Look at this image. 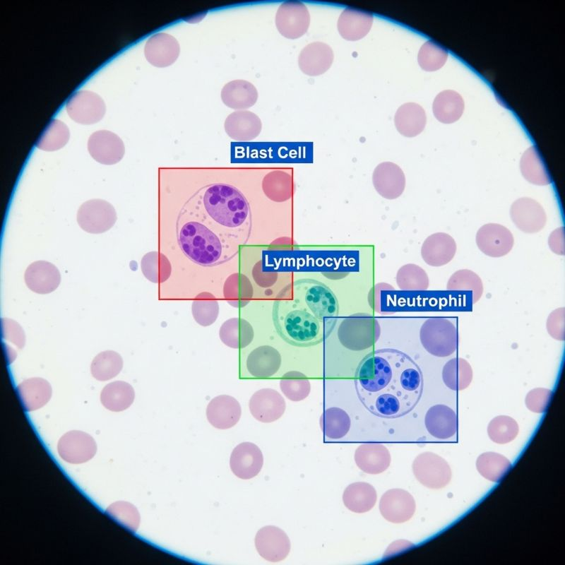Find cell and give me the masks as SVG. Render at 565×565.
Here are the masks:
<instances>
[{
    "instance_id": "obj_1",
    "label": "cell",
    "mask_w": 565,
    "mask_h": 565,
    "mask_svg": "<svg viewBox=\"0 0 565 565\" xmlns=\"http://www.w3.org/2000/svg\"><path fill=\"white\" fill-rule=\"evenodd\" d=\"M249 203L225 182L202 186L186 201L177 220L178 244L185 256L202 266L231 259L249 239Z\"/></svg>"
},
{
    "instance_id": "obj_2",
    "label": "cell",
    "mask_w": 565,
    "mask_h": 565,
    "mask_svg": "<svg viewBox=\"0 0 565 565\" xmlns=\"http://www.w3.org/2000/svg\"><path fill=\"white\" fill-rule=\"evenodd\" d=\"M354 383L359 400L368 411L391 419L403 416L416 406L422 393L423 376L407 354L382 348L362 358Z\"/></svg>"
},
{
    "instance_id": "obj_3",
    "label": "cell",
    "mask_w": 565,
    "mask_h": 565,
    "mask_svg": "<svg viewBox=\"0 0 565 565\" xmlns=\"http://www.w3.org/2000/svg\"><path fill=\"white\" fill-rule=\"evenodd\" d=\"M338 314V301L331 289L317 280L303 278L289 284L277 295L272 317L282 340L306 347L328 338Z\"/></svg>"
},
{
    "instance_id": "obj_4",
    "label": "cell",
    "mask_w": 565,
    "mask_h": 565,
    "mask_svg": "<svg viewBox=\"0 0 565 565\" xmlns=\"http://www.w3.org/2000/svg\"><path fill=\"white\" fill-rule=\"evenodd\" d=\"M420 338L424 348L436 357L450 356L457 349L456 327L445 317L427 319L420 328Z\"/></svg>"
},
{
    "instance_id": "obj_5",
    "label": "cell",
    "mask_w": 565,
    "mask_h": 565,
    "mask_svg": "<svg viewBox=\"0 0 565 565\" xmlns=\"http://www.w3.org/2000/svg\"><path fill=\"white\" fill-rule=\"evenodd\" d=\"M412 472L416 479L430 489H441L451 479V470L448 463L432 452L419 454L412 463Z\"/></svg>"
},
{
    "instance_id": "obj_6",
    "label": "cell",
    "mask_w": 565,
    "mask_h": 565,
    "mask_svg": "<svg viewBox=\"0 0 565 565\" xmlns=\"http://www.w3.org/2000/svg\"><path fill=\"white\" fill-rule=\"evenodd\" d=\"M117 221L113 206L102 199H93L83 203L77 213V222L85 232L103 233L111 229Z\"/></svg>"
},
{
    "instance_id": "obj_7",
    "label": "cell",
    "mask_w": 565,
    "mask_h": 565,
    "mask_svg": "<svg viewBox=\"0 0 565 565\" xmlns=\"http://www.w3.org/2000/svg\"><path fill=\"white\" fill-rule=\"evenodd\" d=\"M275 23L281 35L295 40L307 32L310 25V14L303 3L285 1L277 11Z\"/></svg>"
},
{
    "instance_id": "obj_8",
    "label": "cell",
    "mask_w": 565,
    "mask_h": 565,
    "mask_svg": "<svg viewBox=\"0 0 565 565\" xmlns=\"http://www.w3.org/2000/svg\"><path fill=\"white\" fill-rule=\"evenodd\" d=\"M510 216L516 227L527 234L540 231L547 222V215L542 206L528 197L520 198L512 203Z\"/></svg>"
},
{
    "instance_id": "obj_9",
    "label": "cell",
    "mask_w": 565,
    "mask_h": 565,
    "mask_svg": "<svg viewBox=\"0 0 565 565\" xmlns=\"http://www.w3.org/2000/svg\"><path fill=\"white\" fill-rule=\"evenodd\" d=\"M479 249L488 256L499 258L509 254L513 246V237L506 227L496 223L482 225L476 234Z\"/></svg>"
},
{
    "instance_id": "obj_10",
    "label": "cell",
    "mask_w": 565,
    "mask_h": 565,
    "mask_svg": "<svg viewBox=\"0 0 565 565\" xmlns=\"http://www.w3.org/2000/svg\"><path fill=\"white\" fill-rule=\"evenodd\" d=\"M416 504L413 496L403 489H391L385 492L379 501L381 516L393 523L409 521L414 515Z\"/></svg>"
},
{
    "instance_id": "obj_11",
    "label": "cell",
    "mask_w": 565,
    "mask_h": 565,
    "mask_svg": "<svg viewBox=\"0 0 565 565\" xmlns=\"http://www.w3.org/2000/svg\"><path fill=\"white\" fill-rule=\"evenodd\" d=\"M255 545L260 556L271 562L285 559L291 547L287 535L280 528L273 525L263 527L258 531Z\"/></svg>"
},
{
    "instance_id": "obj_12",
    "label": "cell",
    "mask_w": 565,
    "mask_h": 565,
    "mask_svg": "<svg viewBox=\"0 0 565 565\" xmlns=\"http://www.w3.org/2000/svg\"><path fill=\"white\" fill-rule=\"evenodd\" d=\"M371 181L376 191L388 200L400 196L406 182L402 169L392 162L379 163L373 171Z\"/></svg>"
},
{
    "instance_id": "obj_13",
    "label": "cell",
    "mask_w": 565,
    "mask_h": 565,
    "mask_svg": "<svg viewBox=\"0 0 565 565\" xmlns=\"http://www.w3.org/2000/svg\"><path fill=\"white\" fill-rule=\"evenodd\" d=\"M66 110L71 118L76 122L90 124L102 118L105 106L103 100L97 94L81 90L69 100Z\"/></svg>"
},
{
    "instance_id": "obj_14",
    "label": "cell",
    "mask_w": 565,
    "mask_h": 565,
    "mask_svg": "<svg viewBox=\"0 0 565 565\" xmlns=\"http://www.w3.org/2000/svg\"><path fill=\"white\" fill-rule=\"evenodd\" d=\"M96 450V444L92 436L81 431L67 432L58 444V453L61 458L73 464L90 460Z\"/></svg>"
},
{
    "instance_id": "obj_15",
    "label": "cell",
    "mask_w": 565,
    "mask_h": 565,
    "mask_svg": "<svg viewBox=\"0 0 565 565\" xmlns=\"http://www.w3.org/2000/svg\"><path fill=\"white\" fill-rule=\"evenodd\" d=\"M88 149L95 160L104 165L117 163L125 152L121 139L108 131L93 133L88 139Z\"/></svg>"
},
{
    "instance_id": "obj_16",
    "label": "cell",
    "mask_w": 565,
    "mask_h": 565,
    "mask_svg": "<svg viewBox=\"0 0 565 565\" xmlns=\"http://www.w3.org/2000/svg\"><path fill=\"white\" fill-rule=\"evenodd\" d=\"M263 464L260 448L254 444L244 442L237 445L230 456V468L238 477L251 479L258 474Z\"/></svg>"
},
{
    "instance_id": "obj_17",
    "label": "cell",
    "mask_w": 565,
    "mask_h": 565,
    "mask_svg": "<svg viewBox=\"0 0 565 565\" xmlns=\"http://www.w3.org/2000/svg\"><path fill=\"white\" fill-rule=\"evenodd\" d=\"M333 59V51L328 44L314 42L301 50L298 65L304 74L317 76L323 74L331 68Z\"/></svg>"
},
{
    "instance_id": "obj_18",
    "label": "cell",
    "mask_w": 565,
    "mask_h": 565,
    "mask_svg": "<svg viewBox=\"0 0 565 565\" xmlns=\"http://www.w3.org/2000/svg\"><path fill=\"white\" fill-rule=\"evenodd\" d=\"M144 53L152 65L163 68L174 64L180 53V46L175 37L167 33H157L145 43Z\"/></svg>"
},
{
    "instance_id": "obj_19",
    "label": "cell",
    "mask_w": 565,
    "mask_h": 565,
    "mask_svg": "<svg viewBox=\"0 0 565 565\" xmlns=\"http://www.w3.org/2000/svg\"><path fill=\"white\" fill-rule=\"evenodd\" d=\"M249 407L253 417L262 422H272L285 412V403L276 391L263 388L255 392L249 400Z\"/></svg>"
},
{
    "instance_id": "obj_20",
    "label": "cell",
    "mask_w": 565,
    "mask_h": 565,
    "mask_svg": "<svg viewBox=\"0 0 565 565\" xmlns=\"http://www.w3.org/2000/svg\"><path fill=\"white\" fill-rule=\"evenodd\" d=\"M25 282L32 292L48 294L58 287L61 282V275L54 264L45 261H37L27 268Z\"/></svg>"
},
{
    "instance_id": "obj_21",
    "label": "cell",
    "mask_w": 565,
    "mask_h": 565,
    "mask_svg": "<svg viewBox=\"0 0 565 565\" xmlns=\"http://www.w3.org/2000/svg\"><path fill=\"white\" fill-rule=\"evenodd\" d=\"M242 409L239 402L232 396L221 395L213 398L208 403L206 416L215 428L226 429L234 426L240 419Z\"/></svg>"
},
{
    "instance_id": "obj_22",
    "label": "cell",
    "mask_w": 565,
    "mask_h": 565,
    "mask_svg": "<svg viewBox=\"0 0 565 565\" xmlns=\"http://www.w3.org/2000/svg\"><path fill=\"white\" fill-rule=\"evenodd\" d=\"M457 246L449 234L437 232L429 236L421 247V256L424 262L432 266H441L454 257Z\"/></svg>"
},
{
    "instance_id": "obj_23",
    "label": "cell",
    "mask_w": 565,
    "mask_h": 565,
    "mask_svg": "<svg viewBox=\"0 0 565 565\" xmlns=\"http://www.w3.org/2000/svg\"><path fill=\"white\" fill-rule=\"evenodd\" d=\"M373 15L354 8H346L340 13L337 28L340 36L347 41H357L370 31Z\"/></svg>"
},
{
    "instance_id": "obj_24",
    "label": "cell",
    "mask_w": 565,
    "mask_h": 565,
    "mask_svg": "<svg viewBox=\"0 0 565 565\" xmlns=\"http://www.w3.org/2000/svg\"><path fill=\"white\" fill-rule=\"evenodd\" d=\"M355 461L363 472L370 475L380 474L389 467L391 461L388 448L379 443H365L355 452Z\"/></svg>"
},
{
    "instance_id": "obj_25",
    "label": "cell",
    "mask_w": 565,
    "mask_h": 565,
    "mask_svg": "<svg viewBox=\"0 0 565 565\" xmlns=\"http://www.w3.org/2000/svg\"><path fill=\"white\" fill-rule=\"evenodd\" d=\"M227 134L239 141H247L257 137L262 129L260 118L249 110H237L229 114L224 124Z\"/></svg>"
},
{
    "instance_id": "obj_26",
    "label": "cell",
    "mask_w": 565,
    "mask_h": 565,
    "mask_svg": "<svg viewBox=\"0 0 565 565\" xmlns=\"http://www.w3.org/2000/svg\"><path fill=\"white\" fill-rule=\"evenodd\" d=\"M424 424L427 432L439 439H447L457 431V416L453 410L445 405L438 404L427 412Z\"/></svg>"
},
{
    "instance_id": "obj_27",
    "label": "cell",
    "mask_w": 565,
    "mask_h": 565,
    "mask_svg": "<svg viewBox=\"0 0 565 565\" xmlns=\"http://www.w3.org/2000/svg\"><path fill=\"white\" fill-rule=\"evenodd\" d=\"M280 353L270 345H262L252 350L246 359L249 373L256 379H266L275 374L280 367Z\"/></svg>"
},
{
    "instance_id": "obj_28",
    "label": "cell",
    "mask_w": 565,
    "mask_h": 565,
    "mask_svg": "<svg viewBox=\"0 0 565 565\" xmlns=\"http://www.w3.org/2000/svg\"><path fill=\"white\" fill-rule=\"evenodd\" d=\"M220 96L227 107L237 111L246 110L254 105L258 95L251 83L244 80H234L223 86Z\"/></svg>"
},
{
    "instance_id": "obj_29",
    "label": "cell",
    "mask_w": 565,
    "mask_h": 565,
    "mask_svg": "<svg viewBox=\"0 0 565 565\" xmlns=\"http://www.w3.org/2000/svg\"><path fill=\"white\" fill-rule=\"evenodd\" d=\"M427 123L425 111L420 105L407 102L400 106L394 116L397 131L403 136L412 138L424 130Z\"/></svg>"
},
{
    "instance_id": "obj_30",
    "label": "cell",
    "mask_w": 565,
    "mask_h": 565,
    "mask_svg": "<svg viewBox=\"0 0 565 565\" xmlns=\"http://www.w3.org/2000/svg\"><path fill=\"white\" fill-rule=\"evenodd\" d=\"M19 398L27 411H33L43 407L52 397V386L42 378H30L21 382L17 387Z\"/></svg>"
},
{
    "instance_id": "obj_31",
    "label": "cell",
    "mask_w": 565,
    "mask_h": 565,
    "mask_svg": "<svg viewBox=\"0 0 565 565\" xmlns=\"http://www.w3.org/2000/svg\"><path fill=\"white\" fill-rule=\"evenodd\" d=\"M377 494L369 483L357 482L349 484L344 490L343 501L345 507L357 513L369 511L376 504Z\"/></svg>"
},
{
    "instance_id": "obj_32",
    "label": "cell",
    "mask_w": 565,
    "mask_h": 565,
    "mask_svg": "<svg viewBox=\"0 0 565 565\" xmlns=\"http://www.w3.org/2000/svg\"><path fill=\"white\" fill-rule=\"evenodd\" d=\"M219 335L225 345L234 349H240L251 343L254 333L251 325L246 320L232 318L221 326Z\"/></svg>"
},
{
    "instance_id": "obj_33",
    "label": "cell",
    "mask_w": 565,
    "mask_h": 565,
    "mask_svg": "<svg viewBox=\"0 0 565 565\" xmlns=\"http://www.w3.org/2000/svg\"><path fill=\"white\" fill-rule=\"evenodd\" d=\"M432 110L439 121L451 124L462 116L464 102L460 94L454 90H446L439 93L434 100Z\"/></svg>"
},
{
    "instance_id": "obj_34",
    "label": "cell",
    "mask_w": 565,
    "mask_h": 565,
    "mask_svg": "<svg viewBox=\"0 0 565 565\" xmlns=\"http://www.w3.org/2000/svg\"><path fill=\"white\" fill-rule=\"evenodd\" d=\"M135 393L133 387L123 381H116L107 384L100 393L103 406L114 412L127 409L133 403Z\"/></svg>"
},
{
    "instance_id": "obj_35",
    "label": "cell",
    "mask_w": 565,
    "mask_h": 565,
    "mask_svg": "<svg viewBox=\"0 0 565 565\" xmlns=\"http://www.w3.org/2000/svg\"><path fill=\"white\" fill-rule=\"evenodd\" d=\"M472 369L470 363L463 358L451 359L442 369L444 383L453 391L467 388L472 380Z\"/></svg>"
},
{
    "instance_id": "obj_36",
    "label": "cell",
    "mask_w": 565,
    "mask_h": 565,
    "mask_svg": "<svg viewBox=\"0 0 565 565\" xmlns=\"http://www.w3.org/2000/svg\"><path fill=\"white\" fill-rule=\"evenodd\" d=\"M520 168L523 177L531 184L545 186L551 183L550 174L534 146L530 147L523 154Z\"/></svg>"
},
{
    "instance_id": "obj_37",
    "label": "cell",
    "mask_w": 565,
    "mask_h": 565,
    "mask_svg": "<svg viewBox=\"0 0 565 565\" xmlns=\"http://www.w3.org/2000/svg\"><path fill=\"white\" fill-rule=\"evenodd\" d=\"M480 474L492 482H499L511 468V463L504 456L495 452H485L476 461Z\"/></svg>"
},
{
    "instance_id": "obj_38",
    "label": "cell",
    "mask_w": 565,
    "mask_h": 565,
    "mask_svg": "<svg viewBox=\"0 0 565 565\" xmlns=\"http://www.w3.org/2000/svg\"><path fill=\"white\" fill-rule=\"evenodd\" d=\"M320 425L326 436L331 439H340L349 432L350 419L343 410L331 408L326 410L321 415Z\"/></svg>"
},
{
    "instance_id": "obj_39",
    "label": "cell",
    "mask_w": 565,
    "mask_h": 565,
    "mask_svg": "<svg viewBox=\"0 0 565 565\" xmlns=\"http://www.w3.org/2000/svg\"><path fill=\"white\" fill-rule=\"evenodd\" d=\"M123 367L121 355L112 350H106L96 355L91 363L93 376L98 381H107L119 374Z\"/></svg>"
},
{
    "instance_id": "obj_40",
    "label": "cell",
    "mask_w": 565,
    "mask_h": 565,
    "mask_svg": "<svg viewBox=\"0 0 565 565\" xmlns=\"http://www.w3.org/2000/svg\"><path fill=\"white\" fill-rule=\"evenodd\" d=\"M448 290H466L472 293V303H476L483 293V284L481 278L473 271L462 269L455 272L448 279Z\"/></svg>"
},
{
    "instance_id": "obj_41",
    "label": "cell",
    "mask_w": 565,
    "mask_h": 565,
    "mask_svg": "<svg viewBox=\"0 0 565 565\" xmlns=\"http://www.w3.org/2000/svg\"><path fill=\"white\" fill-rule=\"evenodd\" d=\"M397 285L403 290H426L429 278L424 269L416 264L403 266L396 275Z\"/></svg>"
},
{
    "instance_id": "obj_42",
    "label": "cell",
    "mask_w": 565,
    "mask_h": 565,
    "mask_svg": "<svg viewBox=\"0 0 565 565\" xmlns=\"http://www.w3.org/2000/svg\"><path fill=\"white\" fill-rule=\"evenodd\" d=\"M518 431L517 422L507 415H499L494 417L487 427L489 439L499 444L512 441L517 436Z\"/></svg>"
},
{
    "instance_id": "obj_43",
    "label": "cell",
    "mask_w": 565,
    "mask_h": 565,
    "mask_svg": "<svg viewBox=\"0 0 565 565\" xmlns=\"http://www.w3.org/2000/svg\"><path fill=\"white\" fill-rule=\"evenodd\" d=\"M447 58L448 53L444 49L432 41H427L420 49L417 61L423 70L434 71L445 64Z\"/></svg>"
},
{
    "instance_id": "obj_44",
    "label": "cell",
    "mask_w": 565,
    "mask_h": 565,
    "mask_svg": "<svg viewBox=\"0 0 565 565\" xmlns=\"http://www.w3.org/2000/svg\"><path fill=\"white\" fill-rule=\"evenodd\" d=\"M69 138L66 126L59 120H54L37 143V147L43 150L53 151L64 147Z\"/></svg>"
},
{
    "instance_id": "obj_45",
    "label": "cell",
    "mask_w": 565,
    "mask_h": 565,
    "mask_svg": "<svg viewBox=\"0 0 565 565\" xmlns=\"http://www.w3.org/2000/svg\"><path fill=\"white\" fill-rule=\"evenodd\" d=\"M218 313V302L211 295L209 298H201L198 295L193 302V317L202 326H208L213 323L217 319Z\"/></svg>"
},
{
    "instance_id": "obj_46",
    "label": "cell",
    "mask_w": 565,
    "mask_h": 565,
    "mask_svg": "<svg viewBox=\"0 0 565 565\" xmlns=\"http://www.w3.org/2000/svg\"><path fill=\"white\" fill-rule=\"evenodd\" d=\"M109 515L128 529L136 531L139 525L140 516L136 508L125 501H117L107 509Z\"/></svg>"
},
{
    "instance_id": "obj_47",
    "label": "cell",
    "mask_w": 565,
    "mask_h": 565,
    "mask_svg": "<svg viewBox=\"0 0 565 565\" xmlns=\"http://www.w3.org/2000/svg\"><path fill=\"white\" fill-rule=\"evenodd\" d=\"M552 391L545 388H535L530 390L525 398V404L531 412L542 413L547 409L551 400Z\"/></svg>"
},
{
    "instance_id": "obj_48",
    "label": "cell",
    "mask_w": 565,
    "mask_h": 565,
    "mask_svg": "<svg viewBox=\"0 0 565 565\" xmlns=\"http://www.w3.org/2000/svg\"><path fill=\"white\" fill-rule=\"evenodd\" d=\"M564 308H557L547 317L546 328L550 336L557 340H564Z\"/></svg>"
},
{
    "instance_id": "obj_49",
    "label": "cell",
    "mask_w": 565,
    "mask_h": 565,
    "mask_svg": "<svg viewBox=\"0 0 565 565\" xmlns=\"http://www.w3.org/2000/svg\"><path fill=\"white\" fill-rule=\"evenodd\" d=\"M1 328L3 338L14 343L19 349L23 347L25 336L20 325L9 319H2Z\"/></svg>"
},
{
    "instance_id": "obj_50",
    "label": "cell",
    "mask_w": 565,
    "mask_h": 565,
    "mask_svg": "<svg viewBox=\"0 0 565 565\" xmlns=\"http://www.w3.org/2000/svg\"><path fill=\"white\" fill-rule=\"evenodd\" d=\"M156 254H149L144 256L141 262V269L144 275L150 281L158 282L163 281L165 275L161 269L160 261Z\"/></svg>"
},
{
    "instance_id": "obj_51",
    "label": "cell",
    "mask_w": 565,
    "mask_h": 565,
    "mask_svg": "<svg viewBox=\"0 0 565 565\" xmlns=\"http://www.w3.org/2000/svg\"><path fill=\"white\" fill-rule=\"evenodd\" d=\"M548 243L553 252L557 254L564 255V228H558L553 231L549 236Z\"/></svg>"
}]
</instances>
